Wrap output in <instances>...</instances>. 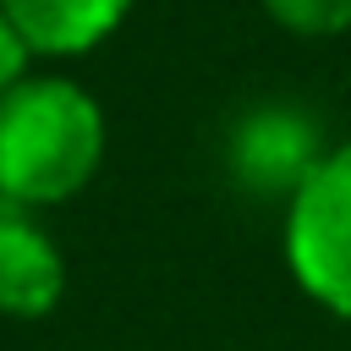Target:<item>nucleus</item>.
I'll return each mask as SVG.
<instances>
[{
	"mask_svg": "<svg viewBox=\"0 0 351 351\" xmlns=\"http://www.w3.org/2000/svg\"><path fill=\"white\" fill-rule=\"evenodd\" d=\"M263 16L291 33V38H307V44H324V38H346L351 33V0H258Z\"/></svg>",
	"mask_w": 351,
	"mask_h": 351,
	"instance_id": "6",
	"label": "nucleus"
},
{
	"mask_svg": "<svg viewBox=\"0 0 351 351\" xmlns=\"http://www.w3.org/2000/svg\"><path fill=\"white\" fill-rule=\"evenodd\" d=\"M324 154V121L296 99H258L225 126V176L258 203H285Z\"/></svg>",
	"mask_w": 351,
	"mask_h": 351,
	"instance_id": "3",
	"label": "nucleus"
},
{
	"mask_svg": "<svg viewBox=\"0 0 351 351\" xmlns=\"http://www.w3.org/2000/svg\"><path fill=\"white\" fill-rule=\"evenodd\" d=\"M33 60H38V55L27 49V38H22V33L11 27V16L0 11V93H11V88L33 71Z\"/></svg>",
	"mask_w": 351,
	"mask_h": 351,
	"instance_id": "7",
	"label": "nucleus"
},
{
	"mask_svg": "<svg viewBox=\"0 0 351 351\" xmlns=\"http://www.w3.org/2000/svg\"><path fill=\"white\" fill-rule=\"evenodd\" d=\"M66 252L33 208L0 203V318L38 324L66 302Z\"/></svg>",
	"mask_w": 351,
	"mask_h": 351,
	"instance_id": "4",
	"label": "nucleus"
},
{
	"mask_svg": "<svg viewBox=\"0 0 351 351\" xmlns=\"http://www.w3.org/2000/svg\"><path fill=\"white\" fill-rule=\"evenodd\" d=\"M110 148L104 104L66 71H27L0 93V203L60 208L93 186Z\"/></svg>",
	"mask_w": 351,
	"mask_h": 351,
	"instance_id": "1",
	"label": "nucleus"
},
{
	"mask_svg": "<svg viewBox=\"0 0 351 351\" xmlns=\"http://www.w3.org/2000/svg\"><path fill=\"white\" fill-rule=\"evenodd\" d=\"M280 263L324 318L351 324V143H329L280 203Z\"/></svg>",
	"mask_w": 351,
	"mask_h": 351,
	"instance_id": "2",
	"label": "nucleus"
},
{
	"mask_svg": "<svg viewBox=\"0 0 351 351\" xmlns=\"http://www.w3.org/2000/svg\"><path fill=\"white\" fill-rule=\"evenodd\" d=\"M0 11L38 60H77L110 44L137 11V0H0Z\"/></svg>",
	"mask_w": 351,
	"mask_h": 351,
	"instance_id": "5",
	"label": "nucleus"
}]
</instances>
